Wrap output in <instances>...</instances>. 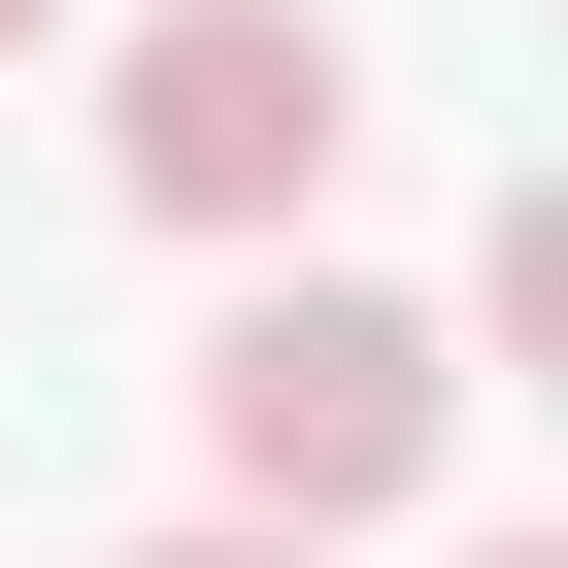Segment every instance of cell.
Here are the masks:
<instances>
[{
  "label": "cell",
  "mask_w": 568,
  "mask_h": 568,
  "mask_svg": "<svg viewBox=\"0 0 568 568\" xmlns=\"http://www.w3.org/2000/svg\"><path fill=\"white\" fill-rule=\"evenodd\" d=\"M435 468H468V335H435V302L267 267V302L201 335V501H234V535H368V501H435Z\"/></svg>",
  "instance_id": "obj_1"
},
{
  "label": "cell",
  "mask_w": 568,
  "mask_h": 568,
  "mask_svg": "<svg viewBox=\"0 0 568 568\" xmlns=\"http://www.w3.org/2000/svg\"><path fill=\"white\" fill-rule=\"evenodd\" d=\"M368 168V34L335 0H134L101 34V201L134 234H302Z\"/></svg>",
  "instance_id": "obj_2"
},
{
  "label": "cell",
  "mask_w": 568,
  "mask_h": 568,
  "mask_svg": "<svg viewBox=\"0 0 568 568\" xmlns=\"http://www.w3.org/2000/svg\"><path fill=\"white\" fill-rule=\"evenodd\" d=\"M134 568H335V535H234V501H201V535H134Z\"/></svg>",
  "instance_id": "obj_3"
},
{
  "label": "cell",
  "mask_w": 568,
  "mask_h": 568,
  "mask_svg": "<svg viewBox=\"0 0 568 568\" xmlns=\"http://www.w3.org/2000/svg\"><path fill=\"white\" fill-rule=\"evenodd\" d=\"M34 34H68V0H0V68H34Z\"/></svg>",
  "instance_id": "obj_4"
},
{
  "label": "cell",
  "mask_w": 568,
  "mask_h": 568,
  "mask_svg": "<svg viewBox=\"0 0 568 568\" xmlns=\"http://www.w3.org/2000/svg\"><path fill=\"white\" fill-rule=\"evenodd\" d=\"M468 568H568V535H468Z\"/></svg>",
  "instance_id": "obj_5"
}]
</instances>
